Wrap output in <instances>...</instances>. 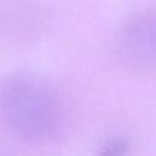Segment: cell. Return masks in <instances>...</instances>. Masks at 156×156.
I'll list each match as a JSON object with an SVG mask.
<instances>
[{
  "label": "cell",
  "instance_id": "obj_1",
  "mask_svg": "<svg viewBox=\"0 0 156 156\" xmlns=\"http://www.w3.org/2000/svg\"><path fill=\"white\" fill-rule=\"evenodd\" d=\"M0 119L18 136L45 140L61 128L62 101L45 79L29 73L12 74L0 83Z\"/></svg>",
  "mask_w": 156,
  "mask_h": 156
},
{
  "label": "cell",
  "instance_id": "obj_2",
  "mask_svg": "<svg viewBox=\"0 0 156 156\" xmlns=\"http://www.w3.org/2000/svg\"><path fill=\"white\" fill-rule=\"evenodd\" d=\"M115 46L122 63L140 73H156V6L128 15L118 26Z\"/></svg>",
  "mask_w": 156,
  "mask_h": 156
},
{
  "label": "cell",
  "instance_id": "obj_3",
  "mask_svg": "<svg viewBox=\"0 0 156 156\" xmlns=\"http://www.w3.org/2000/svg\"><path fill=\"white\" fill-rule=\"evenodd\" d=\"M127 151L128 141L124 138H115L101 147L98 156H126Z\"/></svg>",
  "mask_w": 156,
  "mask_h": 156
}]
</instances>
